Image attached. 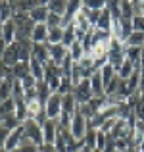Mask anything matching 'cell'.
I'll use <instances>...</instances> for the list:
<instances>
[{"instance_id": "cell-16", "label": "cell", "mask_w": 144, "mask_h": 152, "mask_svg": "<svg viewBox=\"0 0 144 152\" xmlns=\"http://www.w3.org/2000/svg\"><path fill=\"white\" fill-rule=\"evenodd\" d=\"M48 14H50V12H48V8H46V2H42L41 6H37L33 12H31V14H29V18L33 19L35 23H46Z\"/></svg>"}, {"instance_id": "cell-40", "label": "cell", "mask_w": 144, "mask_h": 152, "mask_svg": "<svg viewBox=\"0 0 144 152\" xmlns=\"http://www.w3.org/2000/svg\"><path fill=\"white\" fill-rule=\"evenodd\" d=\"M46 25H48V29H54V27H62V18H60V15H56V14H48Z\"/></svg>"}, {"instance_id": "cell-6", "label": "cell", "mask_w": 144, "mask_h": 152, "mask_svg": "<svg viewBox=\"0 0 144 152\" xmlns=\"http://www.w3.org/2000/svg\"><path fill=\"white\" fill-rule=\"evenodd\" d=\"M23 137H25V129H23V125H19L17 129H14V131L10 133V137H8L6 145H4V150L12 152V150L19 148V145H21V139H23Z\"/></svg>"}, {"instance_id": "cell-4", "label": "cell", "mask_w": 144, "mask_h": 152, "mask_svg": "<svg viewBox=\"0 0 144 152\" xmlns=\"http://www.w3.org/2000/svg\"><path fill=\"white\" fill-rule=\"evenodd\" d=\"M44 112L48 119H58L62 115V94L60 93H52V96L48 98V102L44 104Z\"/></svg>"}, {"instance_id": "cell-24", "label": "cell", "mask_w": 144, "mask_h": 152, "mask_svg": "<svg viewBox=\"0 0 144 152\" xmlns=\"http://www.w3.org/2000/svg\"><path fill=\"white\" fill-rule=\"evenodd\" d=\"M50 96H52V91L48 89V85H46L44 81H39V83H37V98H39L42 104H46Z\"/></svg>"}, {"instance_id": "cell-54", "label": "cell", "mask_w": 144, "mask_h": 152, "mask_svg": "<svg viewBox=\"0 0 144 152\" xmlns=\"http://www.w3.org/2000/svg\"><path fill=\"white\" fill-rule=\"evenodd\" d=\"M94 152H102V150H94Z\"/></svg>"}, {"instance_id": "cell-28", "label": "cell", "mask_w": 144, "mask_h": 152, "mask_svg": "<svg viewBox=\"0 0 144 152\" xmlns=\"http://www.w3.org/2000/svg\"><path fill=\"white\" fill-rule=\"evenodd\" d=\"M106 0H83V8L85 10H96V12H102L106 10Z\"/></svg>"}, {"instance_id": "cell-47", "label": "cell", "mask_w": 144, "mask_h": 152, "mask_svg": "<svg viewBox=\"0 0 144 152\" xmlns=\"http://www.w3.org/2000/svg\"><path fill=\"white\" fill-rule=\"evenodd\" d=\"M140 67H144V46L140 48Z\"/></svg>"}, {"instance_id": "cell-37", "label": "cell", "mask_w": 144, "mask_h": 152, "mask_svg": "<svg viewBox=\"0 0 144 152\" xmlns=\"http://www.w3.org/2000/svg\"><path fill=\"white\" fill-rule=\"evenodd\" d=\"M121 21V29H123V39H129L131 35H133V19H127V18H121L119 19Z\"/></svg>"}, {"instance_id": "cell-46", "label": "cell", "mask_w": 144, "mask_h": 152, "mask_svg": "<svg viewBox=\"0 0 144 152\" xmlns=\"http://www.w3.org/2000/svg\"><path fill=\"white\" fill-rule=\"evenodd\" d=\"M39 152H58V148H56V145H50V142H42V145L39 146Z\"/></svg>"}, {"instance_id": "cell-38", "label": "cell", "mask_w": 144, "mask_h": 152, "mask_svg": "<svg viewBox=\"0 0 144 152\" xmlns=\"http://www.w3.org/2000/svg\"><path fill=\"white\" fill-rule=\"evenodd\" d=\"M60 94H69V93H73V83H71V79L69 77H63L62 79V83H60V91H58Z\"/></svg>"}, {"instance_id": "cell-33", "label": "cell", "mask_w": 144, "mask_h": 152, "mask_svg": "<svg viewBox=\"0 0 144 152\" xmlns=\"http://www.w3.org/2000/svg\"><path fill=\"white\" fill-rule=\"evenodd\" d=\"M138 85H140V69H137L129 79H127V87H129L131 93H137V91H138Z\"/></svg>"}, {"instance_id": "cell-23", "label": "cell", "mask_w": 144, "mask_h": 152, "mask_svg": "<svg viewBox=\"0 0 144 152\" xmlns=\"http://www.w3.org/2000/svg\"><path fill=\"white\" fill-rule=\"evenodd\" d=\"M125 58L129 62H133L135 66L140 69V48H135V46H125Z\"/></svg>"}, {"instance_id": "cell-19", "label": "cell", "mask_w": 144, "mask_h": 152, "mask_svg": "<svg viewBox=\"0 0 144 152\" xmlns=\"http://www.w3.org/2000/svg\"><path fill=\"white\" fill-rule=\"evenodd\" d=\"M65 6H67V2H63V0H50V2H46L48 12L60 15V18H63V14H65Z\"/></svg>"}, {"instance_id": "cell-27", "label": "cell", "mask_w": 144, "mask_h": 152, "mask_svg": "<svg viewBox=\"0 0 144 152\" xmlns=\"http://www.w3.org/2000/svg\"><path fill=\"white\" fill-rule=\"evenodd\" d=\"M75 41H77V39H75V27H73V25L63 27V41H62V45L65 46L67 50H69V46L73 45Z\"/></svg>"}, {"instance_id": "cell-52", "label": "cell", "mask_w": 144, "mask_h": 152, "mask_svg": "<svg viewBox=\"0 0 144 152\" xmlns=\"http://www.w3.org/2000/svg\"><path fill=\"white\" fill-rule=\"evenodd\" d=\"M0 39H2V27H0Z\"/></svg>"}, {"instance_id": "cell-21", "label": "cell", "mask_w": 144, "mask_h": 152, "mask_svg": "<svg viewBox=\"0 0 144 152\" xmlns=\"http://www.w3.org/2000/svg\"><path fill=\"white\" fill-rule=\"evenodd\" d=\"M63 41V27H54V29H48V45H62Z\"/></svg>"}, {"instance_id": "cell-12", "label": "cell", "mask_w": 144, "mask_h": 152, "mask_svg": "<svg viewBox=\"0 0 144 152\" xmlns=\"http://www.w3.org/2000/svg\"><path fill=\"white\" fill-rule=\"evenodd\" d=\"M25 102H27V115H29V119H37L41 114H44V104L39 100V98L25 100Z\"/></svg>"}, {"instance_id": "cell-22", "label": "cell", "mask_w": 144, "mask_h": 152, "mask_svg": "<svg viewBox=\"0 0 144 152\" xmlns=\"http://www.w3.org/2000/svg\"><path fill=\"white\" fill-rule=\"evenodd\" d=\"M137 69H138V67L135 66L133 62H129V60H125V62H123V66H121V69L117 71V75H119V77L123 79V81H127V79H129V77H131V75H133V73H135Z\"/></svg>"}, {"instance_id": "cell-2", "label": "cell", "mask_w": 144, "mask_h": 152, "mask_svg": "<svg viewBox=\"0 0 144 152\" xmlns=\"http://www.w3.org/2000/svg\"><path fill=\"white\" fill-rule=\"evenodd\" d=\"M23 129H25V137L31 139L37 146H41L44 142V137H42V127L39 125L35 119H27L23 121Z\"/></svg>"}, {"instance_id": "cell-32", "label": "cell", "mask_w": 144, "mask_h": 152, "mask_svg": "<svg viewBox=\"0 0 144 152\" xmlns=\"http://www.w3.org/2000/svg\"><path fill=\"white\" fill-rule=\"evenodd\" d=\"M100 75H102L104 85H108V83H110V81H111V79H113L117 73H115V69L110 66V64H106V66H102V67H100Z\"/></svg>"}, {"instance_id": "cell-51", "label": "cell", "mask_w": 144, "mask_h": 152, "mask_svg": "<svg viewBox=\"0 0 144 152\" xmlns=\"http://www.w3.org/2000/svg\"><path fill=\"white\" fill-rule=\"evenodd\" d=\"M12 152H23L21 148H15V150H12Z\"/></svg>"}, {"instance_id": "cell-15", "label": "cell", "mask_w": 144, "mask_h": 152, "mask_svg": "<svg viewBox=\"0 0 144 152\" xmlns=\"http://www.w3.org/2000/svg\"><path fill=\"white\" fill-rule=\"evenodd\" d=\"M77 100H75V96H73V93H69V94H63L62 96V112L63 114H69V115H73L75 112H77Z\"/></svg>"}, {"instance_id": "cell-42", "label": "cell", "mask_w": 144, "mask_h": 152, "mask_svg": "<svg viewBox=\"0 0 144 152\" xmlns=\"http://www.w3.org/2000/svg\"><path fill=\"white\" fill-rule=\"evenodd\" d=\"M106 139H108V135H106V133H102V131H98V133H96V150H102V152H104V146H106Z\"/></svg>"}, {"instance_id": "cell-10", "label": "cell", "mask_w": 144, "mask_h": 152, "mask_svg": "<svg viewBox=\"0 0 144 152\" xmlns=\"http://www.w3.org/2000/svg\"><path fill=\"white\" fill-rule=\"evenodd\" d=\"M46 39H48V25L46 23H35L33 35H31L33 45H42V42H46Z\"/></svg>"}, {"instance_id": "cell-48", "label": "cell", "mask_w": 144, "mask_h": 152, "mask_svg": "<svg viewBox=\"0 0 144 152\" xmlns=\"http://www.w3.org/2000/svg\"><path fill=\"white\" fill-rule=\"evenodd\" d=\"M138 150H140V152H144V139L140 141V145H138Z\"/></svg>"}, {"instance_id": "cell-3", "label": "cell", "mask_w": 144, "mask_h": 152, "mask_svg": "<svg viewBox=\"0 0 144 152\" xmlns=\"http://www.w3.org/2000/svg\"><path fill=\"white\" fill-rule=\"evenodd\" d=\"M87 129H89V121H87L85 118H83L81 114H77L75 112L73 119H71V127H69V133L73 135V139H77V141H83L87 135Z\"/></svg>"}, {"instance_id": "cell-30", "label": "cell", "mask_w": 144, "mask_h": 152, "mask_svg": "<svg viewBox=\"0 0 144 152\" xmlns=\"http://www.w3.org/2000/svg\"><path fill=\"white\" fill-rule=\"evenodd\" d=\"M14 18V12L10 8V2H0V23H6Z\"/></svg>"}, {"instance_id": "cell-39", "label": "cell", "mask_w": 144, "mask_h": 152, "mask_svg": "<svg viewBox=\"0 0 144 152\" xmlns=\"http://www.w3.org/2000/svg\"><path fill=\"white\" fill-rule=\"evenodd\" d=\"M14 112H15V100H14V98H8V100L0 106V115L14 114Z\"/></svg>"}, {"instance_id": "cell-50", "label": "cell", "mask_w": 144, "mask_h": 152, "mask_svg": "<svg viewBox=\"0 0 144 152\" xmlns=\"http://www.w3.org/2000/svg\"><path fill=\"white\" fill-rule=\"evenodd\" d=\"M4 102H6V100H4V98H2V94H0V106H2Z\"/></svg>"}, {"instance_id": "cell-53", "label": "cell", "mask_w": 144, "mask_h": 152, "mask_svg": "<svg viewBox=\"0 0 144 152\" xmlns=\"http://www.w3.org/2000/svg\"><path fill=\"white\" fill-rule=\"evenodd\" d=\"M0 152H8V150H4V148H0Z\"/></svg>"}, {"instance_id": "cell-17", "label": "cell", "mask_w": 144, "mask_h": 152, "mask_svg": "<svg viewBox=\"0 0 144 152\" xmlns=\"http://www.w3.org/2000/svg\"><path fill=\"white\" fill-rule=\"evenodd\" d=\"M111 21H113V19H111L110 12H108V10H102V15H100L98 23H96V29H98V31H104V33H110V31H111Z\"/></svg>"}, {"instance_id": "cell-20", "label": "cell", "mask_w": 144, "mask_h": 152, "mask_svg": "<svg viewBox=\"0 0 144 152\" xmlns=\"http://www.w3.org/2000/svg\"><path fill=\"white\" fill-rule=\"evenodd\" d=\"M69 56H71V60H73L75 64L77 62H81L83 58H85V48H83V42H79V41H75L73 45L69 46Z\"/></svg>"}, {"instance_id": "cell-5", "label": "cell", "mask_w": 144, "mask_h": 152, "mask_svg": "<svg viewBox=\"0 0 144 152\" xmlns=\"http://www.w3.org/2000/svg\"><path fill=\"white\" fill-rule=\"evenodd\" d=\"M60 129H62V127H60L58 119H48V121L44 123V127H42V137H44V142L54 145V142H56V135H58Z\"/></svg>"}, {"instance_id": "cell-8", "label": "cell", "mask_w": 144, "mask_h": 152, "mask_svg": "<svg viewBox=\"0 0 144 152\" xmlns=\"http://www.w3.org/2000/svg\"><path fill=\"white\" fill-rule=\"evenodd\" d=\"M0 27H2L4 42H6V45H14V42H15V33H17L14 19H10V21H6V23H0Z\"/></svg>"}, {"instance_id": "cell-18", "label": "cell", "mask_w": 144, "mask_h": 152, "mask_svg": "<svg viewBox=\"0 0 144 152\" xmlns=\"http://www.w3.org/2000/svg\"><path fill=\"white\" fill-rule=\"evenodd\" d=\"M29 64H31V75L37 79V83L44 81V64H41L39 60H35V58H31Z\"/></svg>"}, {"instance_id": "cell-13", "label": "cell", "mask_w": 144, "mask_h": 152, "mask_svg": "<svg viewBox=\"0 0 144 152\" xmlns=\"http://www.w3.org/2000/svg\"><path fill=\"white\" fill-rule=\"evenodd\" d=\"M31 58L39 60L41 64H46L50 60V52H48V42L42 45H33V52H31Z\"/></svg>"}, {"instance_id": "cell-29", "label": "cell", "mask_w": 144, "mask_h": 152, "mask_svg": "<svg viewBox=\"0 0 144 152\" xmlns=\"http://www.w3.org/2000/svg\"><path fill=\"white\" fill-rule=\"evenodd\" d=\"M15 115H17V119L19 121H27L29 119V115H27V102L25 100H17L15 102V112H14Z\"/></svg>"}, {"instance_id": "cell-25", "label": "cell", "mask_w": 144, "mask_h": 152, "mask_svg": "<svg viewBox=\"0 0 144 152\" xmlns=\"http://www.w3.org/2000/svg\"><path fill=\"white\" fill-rule=\"evenodd\" d=\"M123 45H125V46H135V48H142V46H144V33L133 31V35H131Z\"/></svg>"}, {"instance_id": "cell-35", "label": "cell", "mask_w": 144, "mask_h": 152, "mask_svg": "<svg viewBox=\"0 0 144 152\" xmlns=\"http://www.w3.org/2000/svg\"><path fill=\"white\" fill-rule=\"evenodd\" d=\"M96 133H98V131L92 129V127H89V129H87V135H85V145H87V148L96 150Z\"/></svg>"}, {"instance_id": "cell-43", "label": "cell", "mask_w": 144, "mask_h": 152, "mask_svg": "<svg viewBox=\"0 0 144 152\" xmlns=\"http://www.w3.org/2000/svg\"><path fill=\"white\" fill-rule=\"evenodd\" d=\"M21 85H23V89H25V91H29V89H35V87H37V79H35L33 75H27V77L21 81Z\"/></svg>"}, {"instance_id": "cell-9", "label": "cell", "mask_w": 144, "mask_h": 152, "mask_svg": "<svg viewBox=\"0 0 144 152\" xmlns=\"http://www.w3.org/2000/svg\"><path fill=\"white\" fill-rule=\"evenodd\" d=\"M48 52H50V60L58 66H62L63 58L67 56V48L63 45H48Z\"/></svg>"}, {"instance_id": "cell-31", "label": "cell", "mask_w": 144, "mask_h": 152, "mask_svg": "<svg viewBox=\"0 0 144 152\" xmlns=\"http://www.w3.org/2000/svg\"><path fill=\"white\" fill-rule=\"evenodd\" d=\"M106 10L110 12L111 19H121V4L117 0H111V2L106 4Z\"/></svg>"}, {"instance_id": "cell-44", "label": "cell", "mask_w": 144, "mask_h": 152, "mask_svg": "<svg viewBox=\"0 0 144 152\" xmlns=\"http://www.w3.org/2000/svg\"><path fill=\"white\" fill-rule=\"evenodd\" d=\"M135 15H144V0H131Z\"/></svg>"}, {"instance_id": "cell-26", "label": "cell", "mask_w": 144, "mask_h": 152, "mask_svg": "<svg viewBox=\"0 0 144 152\" xmlns=\"http://www.w3.org/2000/svg\"><path fill=\"white\" fill-rule=\"evenodd\" d=\"M2 125L6 127V129L14 131V129H17L19 125H23V123L17 119V115H15V114H6V115H2Z\"/></svg>"}, {"instance_id": "cell-36", "label": "cell", "mask_w": 144, "mask_h": 152, "mask_svg": "<svg viewBox=\"0 0 144 152\" xmlns=\"http://www.w3.org/2000/svg\"><path fill=\"white\" fill-rule=\"evenodd\" d=\"M119 4H121V18L133 19V18H135V12H133V2H131V0H125V2H119Z\"/></svg>"}, {"instance_id": "cell-14", "label": "cell", "mask_w": 144, "mask_h": 152, "mask_svg": "<svg viewBox=\"0 0 144 152\" xmlns=\"http://www.w3.org/2000/svg\"><path fill=\"white\" fill-rule=\"evenodd\" d=\"M12 75L17 81H23L27 75H31V64L29 62H17L14 67H12Z\"/></svg>"}, {"instance_id": "cell-34", "label": "cell", "mask_w": 144, "mask_h": 152, "mask_svg": "<svg viewBox=\"0 0 144 152\" xmlns=\"http://www.w3.org/2000/svg\"><path fill=\"white\" fill-rule=\"evenodd\" d=\"M119 85H121V77H119V75H115V77L106 85V96H115V93H117Z\"/></svg>"}, {"instance_id": "cell-45", "label": "cell", "mask_w": 144, "mask_h": 152, "mask_svg": "<svg viewBox=\"0 0 144 152\" xmlns=\"http://www.w3.org/2000/svg\"><path fill=\"white\" fill-rule=\"evenodd\" d=\"M10 133H12V131L6 129V127L0 123V148H4V145H6V141H8V137H10Z\"/></svg>"}, {"instance_id": "cell-41", "label": "cell", "mask_w": 144, "mask_h": 152, "mask_svg": "<svg viewBox=\"0 0 144 152\" xmlns=\"http://www.w3.org/2000/svg\"><path fill=\"white\" fill-rule=\"evenodd\" d=\"M133 31L144 33V15H135L133 18Z\"/></svg>"}, {"instance_id": "cell-55", "label": "cell", "mask_w": 144, "mask_h": 152, "mask_svg": "<svg viewBox=\"0 0 144 152\" xmlns=\"http://www.w3.org/2000/svg\"><path fill=\"white\" fill-rule=\"evenodd\" d=\"M113 152H121V150H113Z\"/></svg>"}, {"instance_id": "cell-11", "label": "cell", "mask_w": 144, "mask_h": 152, "mask_svg": "<svg viewBox=\"0 0 144 152\" xmlns=\"http://www.w3.org/2000/svg\"><path fill=\"white\" fill-rule=\"evenodd\" d=\"M90 87H92V94L94 96H106V85H104V81H102L100 69H96L94 75L90 77Z\"/></svg>"}, {"instance_id": "cell-1", "label": "cell", "mask_w": 144, "mask_h": 152, "mask_svg": "<svg viewBox=\"0 0 144 152\" xmlns=\"http://www.w3.org/2000/svg\"><path fill=\"white\" fill-rule=\"evenodd\" d=\"M73 96L77 104H89L92 100V87H90V79H83L77 87H73Z\"/></svg>"}, {"instance_id": "cell-7", "label": "cell", "mask_w": 144, "mask_h": 152, "mask_svg": "<svg viewBox=\"0 0 144 152\" xmlns=\"http://www.w3.org/2000/svg\"><path fill=\"white\" fill-rule=\"evenodd\" d=\"M0 60H2V64H4L6 67H10V69H12V67H14L15 64L19 62V54H17V48H15V45H8L6 52L2 54V58H0Z\"/></svg>"}, {"instance_id": "cell-49", "label": "cell", "mask_w": 144, "mask_h": 152, "mask_svg": "<svg viewBox=\"0 0 144 152\" xmlns=\"http://www.w3.org/2000/svg\"><path fill=\"white\" fill-rule=\"evenodd\" d=\"M81 152H94V150H90V148H87V146H85V148H83Z\"/></svg>"}]
</instances>
